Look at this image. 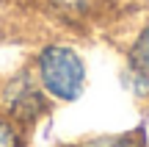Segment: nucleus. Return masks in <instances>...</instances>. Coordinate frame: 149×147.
Returning a JSON list of instances; mask_svg holds the SVG:
<instances>
[{"mask_svg": "<svg viewBox=\"0 0 149 147\" xmlns=\"http://www.w3.org/2000/svg\"><path fill=\"white\" fill-rule=\"evenodd\" d=\"M0 147H22V136L17 131V122L0 114Z\"/></svg>", "mask_w": 149, "mask_h": 147, "instance_id": "nucleus-5", "label": "nucleus"}, {"mask_svg": "<svg viewBox=\"0 0 149 147\" xmlns=\"http://www.w3.org/2000/svg\"><path fill=\"white\" fill-rule=\"evenodd\" d=\"M127 81L138 97H149V25L135 36L127 53Z\"/></svg>", "mask_w": 149, "mask_h": 147, "instance_id": "nucleus-3", "label": "nucleus"}, {"mask_svg": "<svg viewBox=\"0 0 149 147\" xmlns=\"http://www.w3.org/2000/svg\"><path fill=\"white\" fill-rule=\"evenodd\" d=\"M0 111L17 125H28V122L39 120L47 111V94L39 86L36 75L19 72V75L8 78L0 89Z\"/></svg>", "mask_w": 149, "mask_h": 147, "instance_id": "nucleus-2", "label": "nucleus"}, {"mask_svg": "<svg viewBox=\"0 0 149 147\" xmlns=\"http://www.w3.org/2000/svg\"><path fill=\"white\" fill-rule=\"evenodd\" d=\"M39 86L58 103H74L86 92V61L69 44H47L39 50L33 64Z\"/></svg>", "mask_w": 149, "mask_h": 147, "instance_id": "nucleus-1", "label": "nucleus"}, {"mask_svg": "<svg viewBox=\"0 0 149 147\" xmlns=\"http://www.w3.org/2000/svg\"><path fill=\"white\" fill-rule=\"evenodd\" d=\"M77 147H144V142L138 136H133V133H127V136H97Z\"/></svg>", "mask_w": 149, "mask_h": 147, "instance_id": "nucleus-4", "label": "nucleus"}]
</instances>
